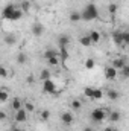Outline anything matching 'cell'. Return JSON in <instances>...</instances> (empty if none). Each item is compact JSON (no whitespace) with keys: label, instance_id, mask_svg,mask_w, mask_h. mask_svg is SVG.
I'll return each mask as SVG.
<instances>
[{"label":"cell","instance_id":"obj_34","mask_svg":"<svg viewBox=\"0 0 129 131\" xmlns=\"http://www.w3.org/2000/svg\"><path fill=\"white\" fill-rule=\"evenodd\" d=\"M61 57H62V61H65L68 58V53H67V47H61Z\"/></svg>","mask_w":129,"mask_h":131},{"label":"cell","instance_id":"obj_18","mask_svg":"<svg viewBox=\"0 0 129 131\" xmlns=\"http://www.w3.org/2000/svg\"><path fill=\"white\" fill-rule=\"evenodd\" d=\"M90 38H91V41H93V44H97L99 41H100V34L97 32V31H91L90 32Z\"/></svg>","mask_w":129,"mask_h":131},{"label":"cell","instance_id":"obj_31","mask_svg":"<svg viewBox=\"0 0 129 131\" xmlns=\"http://www.w3.org/2000/svg\"><path fill=\"white\" fill-rule=\"evenodd\" d=\"M85 67H87L88 70H91V69L94 67V60H93V58H88V60H85Z\"/></svg>","mask_w":129,"mask_h":131},{"label":"cell","instance_id":"obj_3","mask_svg":"<svg viewBox=\"0 0 129 131\" xmlns=\"http://www.w3.org/2000/svg\"><path fill=\"white\" fill-rule=\"evenodd\" d=\"M28 111H26V108L23 107V108H20L18 111H15V114H14V121L17 122V124H23V122H26L28 121Z\"/></svg>","mask_w":129,"mask_h":131},{"label":"cell","instance_id":"obj_24","mask_svg":"<svg viewBox=\"0 0 129 131\" xmlns=\"http://www.w3.org/2000/svg\"><path fill=\"white\" fill-rule=\"evenodd\" d=\"M26 61H28V57H26V53L20 52V53L17 55V63H18V64H24Z\"/></svg>","mask_w":129,"mask_h":131},{"label":"cell","instance_id":"obj_25","mask_svg":"<svg viewBox=\"0 0 129 131\" xmlns=\"http://www.w3.org/2000/svg\"><path fill=\"white\" fill-rule=\"evenodd\" d=\"M49 117H50V111L49 110H41L40 111V119L41 121H49Z\"/></svg>","mask_w":129,"mask_h":131},{"label":"cell","instance_id":"obj_40","mask_svg":"<svg viewBox=\"0 0 129 131\" xmlns=\"http://www.w3.org/2000/svg\"><path fill=\"white\" fill-rule=\"evenodd\" d=\"M84 131H94L91 127H87V128H84Z\"/></svg>","mask_w":129,"mask_h":131},{"label":"cell","instance_id":"obj_14","mask_svg":"<svg viewBox=\"0 0 129 131\" xmlns=\"http://www.w3.org/2000/svg\"><path fill=\"white\" fill-rule=\"evenodd\" d=\"M38 78L44 82V81H47V79H50V78H52V73H50V70H49V69H43V70L40 72V76H38Z\"/></svg>","mask_w":129,"mask_h":131},{"label":"cell","instance_id":"obj_29","mask_svg":"<svg viewBox=\"0 0 129 131\" xmlns=\"http://www.w3.org/2000/svg\"><path fill=\"white\" fill-rule=\"evenodd\" d=\"M23 107L26 108V111H28V113H31V111H33V110H35L33 104H32V102H29V101H24V105H23Z\"/></svg>","mask_w":129,"mask_h":131},{"label":"cell","instance_id":"obj_22","mask_svg":"<svg viewBox=\"0 0 129 131\" xmlns=\"http://www.w3.org/2000/svg\"><path fill=\"white\" fill-rule=\"evenodd\" d=\"M68 40H70V38H68L67 35H61V37L58 38V43H59V46H61V47H67Z\"/></svg>","mask_w":129,"mask_h":131},{"label":"cell","instance_id":"obj_9","mask_svg":"<svg viewBox=\"0 0 129 131\" xmlns=\"http://www.w3.org/2000/svg\"><path fill=\"white\" fill-rule=\"evenodd\" d=\"M32 34L35 37H41L44 34V26L41 23H33L32 25Z\"/></svg>","mask_w":129,"mask_h":131},{"label":"cell","instance_id":"obj_11","mask_svg":"<svg viewBox=\"0 0 129 131\" xmlns=\"http://www.w3.org/2000/svg\"><path fill=\"white\" fill-rule=\"evenodd\" d=\"M112 40H114V43H115L117 46L125 44V43H123V32H122V31H115V32L112 34Z\"/></svg>","mask_w":129,"mask_h":131},{"label":"cell","instance_id":"obj_37","mask_svg":"<svg viewBox=\"0 0 129 131\" xmlns=\"http://www.w3.org/2000/svg\"><path fill=\"white\" fill-rule=\"evenodd\" d=\"M0 119H2V121L6 119V113H5V111H0Z\"/></svg>","mask_w":129,"mask_h":131},{"label":"cell","instance_id":"obj_23","mask_svg":"<svg viewBox=\"0 0 129 131\" xmlns=\"http://www.w3.org/2000/svg\"><path fill=\"white\" fill-rule=\"evenodd\" d=\"M79 20H82V14L81 12H71L70 14V21H79Z\"/></svg>","mask_w":129,"mask_h":131},{"label":"cell","instance_id":"obj_13","mask_svg":"<svg viewBox=\"0 0 129 131\" xmlns=\"http://www.w3.org/2000/svg\"><path fill=\"white\" fill-rule=\"evenodd\" d=\"M108 119H109V122H119V121L122 119V114H120V111L114 110V111H109Z\"/></svg>","mask_w":129,"mask_h":131},{"label":"cell","instance_id":"obj_8","mask_svg":"<svg viewBox=\"0 0 129 131\" xmlns=\"http://www.w3.org/2000/svg\"><path fill=\"white\" fill-rule=\"evenodd\" d=\"M23 105H24V102L20 98H12V101H11V108L14 111H18L20 108H23Z\"/></svg>","mask_w":129,"mask_h":131},{"label":"cell","instance_id":"obj_17","mask_svg":"<svg viewBox=\"0 0 129 131\" xmlns=\"http://www.w3.org/2000/svg\"><path fill=\"white\" fill-rule=\"evenodd\" d=\"M59 53H61V52H58V50H55V49H47V50L44 52V58L49 60V58H52V57H59Z\"/></svg>","mask_w":129,"mask_h":131},{"label":"cell","instance_id":"obj_27","mask_svg":"<svg viewBox=\"0 0 129 131\" xmlns=\"http://www.w3.org/2000/svg\"><path fill=\"white\" fill-rule=\"evenodd\" d=\"M120 76H122L123 79H128L129 78V66H125V67L120 70Z\"/></svg>","mask_w":129,"mask_h":131},{"label":"cell","instance_id":"obj_7","mask_svg":"<svg viewBox=\"0 0 129 131\" xmlns=\"http://www.w3.org/2000/svg\"><path fill=\"white\" fill-rule=\"evenodd\" d=\"M117 75H119V72H117V69H115V67L108 66V67L105 69V78H106V79L114 81V79H117Z\"/></svg>","mask_w":129,"mask_h":131},{"label":"cell","instance_id":"obj_43","mask_svg":"<svg viewBox=\"0 0 129 131\" xmlns=\"http://www.w3.org/2000/svg\"><path fill=\"white\" fill-rule=\"evenodd\" d=\"M23 131H26V130H23Z\"/></svg>","mask_w":129,"mask_h":131},{"label":"cell","instance_id":"obj_32","mask_svg":"<svg viewBox=\"0 0 129 131\" xmlns=\"http://www.w3.org/2000/svg\"><path fill=\"white\" fill-rule=\"evenodd\" d=\"M102 98H103V92L100 89H94V96H93V99H102Z\"/></svg>","mask_w":129,"mask_h":131},{"label":"cell","instance_id":"obj_1","mask_svg":"<svg viewBox=\"0 0 129 131\" xmlns=\"http://www.w3.org/2000/svg\"><path fill=\"white\" fill-rule=\"evenodd\" d=\"M97 17H99V12H97L96 5H93V3L87 5V6H85V9L82 11V20H85V21L94 20V18H97Z\"/></svg>","mask_w":129,"mask_h":131},{"label":"cell","instance_id":"obj_21","mask_svg":"<svg viewBox=\"0 0 129 131\" xmlns=\"http://www.w3.org/2000/svg\"><path fill=\"white\" fill-rule=\"evenodd\" d=\"M47 64L50 66V67L59 66V57H52V58H49V60H47Z\"/></svg>","mask_w":129,"mask_h":131},{"label":"cell","instance_id":"obj_42","mask_svg":"<svg viewBox=\"0 0 129 131\" xmlns=\"http://www.w3.org/2000/svg\"><path fill=\"white\" fill-rule=\"evenodd\" d=\"M112 131H119V130H117V128H114V130H112Z\"/></svg>","mask_w":129,"mask_h":131},{"label":"cell","instance_id":"obj_19","mask_svg":"<svg viewBox=\"0 0 129 131\" xmlns=\"http://www.w3.org/2000/svg\"><path fill=\"white\" fill-rule=\"evenodd\" d=\"M106 96H108L109 101H115V99H119V92H115V90L109 89V90L106 92Z\"/></svg>","mask_w":129,"mask_h":131},{"label":"cell","instance_id":"obj_5","mask_svg":"<svg viewBox=\"0 0 129 131\" xmlns=\"http://www.w3.org/2000/svg\"><path fill=\"white\" fill-rule=\"evenodd\" d=\"M43 92L44 93H56V85L52 79H47L43 82Z\"/></svg>","mask_w":129,"mask_h":131},{"label":"cell","instance_id":"obj_33","mask_svg":"<svg viewBox=\"0 0 129 131\" xmlns=\"http://www.w3.org/2000/svg\"><path fill=\"white\" fill-rule=\"evenodd\" d=\"M108 12H109V14H115V12H117V5H115V3H109Z\"/></svg>","mask_w":129,"mask_h":131},{"label":"cell","instance_id":"obj_41","mask_svg":"<svg viewBox=\"0 0 129 131\" xmlns=\"http://www.w3.org/2000/svg\"><path fill=\"white\" fill-rule=\"evenodd\" d=\"M11 131H23V130H20V128H12Z\"/></svg>","mask_w":129,"mask_h":131},{"label":"cell","instance_id":"obj_38","mask_svg":"<svg viewBox=\"0 0 129 131\" xmlns=\"http://www.w3.org/2000/svg\"><path fill=\"white\" fill-rule=\"evenodd\" d=\"M28 82H29V84H32V82H33V76H28Z\"/></svg>","mask_w":129,"mask_h":131},{"label":"cell","instance_id":"obj_20","mask_svg":"<svg viewBox=\"0 0 129 131\" xmlns=\"http://www.w3.org/2000/svg\"><path fill=\"white\" fill-rule=\"evenodd\" d=\"M8 98H9V95H8V89H6V87H2V89H0V101H2V102H6Z\"/></svg>","mask_w":129,"mask_h":131},{"label":"cell","instance_id":"obj_12","mask_svg":"<svg viewBox=\"0 0 129 131\" xmlns=\"http://www.w3.org/2000/svg\"><path fill=\"white\" fill-rule=\"evenodd\" d=\"M3 41H5L8 46H14L15 41H17V37H15L14 34H6V35L3 37Z\"/></svg>","mask_w":129,"mask_h":131},{"label":"cell","instance_id":"obj_16","mask_svg":"<svg viewBox=\"0 0 129 131\" xmlns=\"http://www.w3.org/2000/svg\"><path fill=\"white\" fill-rule=\"evenodd\" d=\"M79 43H81L82 46H85V47H90V46L93 44V41H91L90 35H82V37L79 38Z\"/></svg>","mask_w":129,"mask_h":131},{"label":"cell","instance_id":"obj_35","mask_svg":"<svg viewBox=\"0 0 129 131\" xmlns=\"http://www.w3.org/2000/svg\"><path fill=\"white\" fill-rule=\"evenodd\" d=\"M0 75H2V78H6L8 76V70H6L5 66H0Z\"/></svg>","mask_w":129,"mask_h":131},{"label":"cell","instance_id":"obj_30","mask_svg":"<svg viewBox=\"0 0 129 131\" xmlns=\"http://www.w3.org/2000/svg\"><path fill=\"white\" fill-rule=\"evenodd\" d=\"M20 8L23 9V12H28V11H29V8H31V2H28V0H23Z\"/></svg>","mask_w":129,"mask_h":131},{"label":"cell","instance_id":"obj_2","mask_svg":"<svg viewBox=\"0 0 129 131\" xmlns=\"http://www.w3.org/2000/svg\"><path fill=\"white\" fill-rule=\"evenodd\" d=\"M108 114H109V111H106V110H103V108H94V110L91 111L90 117H91V121H94V122H102V121H105V119L108 117Z\"/></svg>","mask_w":129,"mask_h":131},{"label":"cell","instance_id":"obj_39","mask_svg":"<svg viewBox=\"0 0 129 131\" xmlns=\"http://www.w3.org/2000/svg\"><path fill=\"white\" fill-rule=\"evenodd\" d=\"M112 130H114V127H106L103 131H112Z\"/></svg>","mask_w":129,"mask_h":131},{"label":"cell","instance_id":"obj_36","mask_svg":"<svg viewBox=\"0 0 129 131\" xmlns=\"http://www.w3.org/2000/svg\"><path fill=\"white\" fill-rule=\"evenodd\" d=\"M123 43L129 46V32H123Z\"/></svg>","mask_w":129,"mask_h":131},{"label":"cell","instance_id":"obj_6","mask_svg":"<svg viewBox=\"0 0 129 131\" xmlns=\"http://www.w3.org/2000/svg\"><path fill=\"white\" fill-rule=\"evenodd\" d=\"M17 8H18V6H17V5H12V3H11V5H6L5 9H3V12H2L3 18H5V20H11V15H12V12H14Z\"/></svg>","mask_w":129,"mask_h":131},{"label":"cell","instance_id":"obj_4","mask_svg":"<svg viewBox=\"0 0 129 131\" xmlns=\"http://www.w3.org/2000/svg\"><path fill=\"white\" fill-rule=\"evenodd\" d=\"M59 119H61V122H62L64 125H71V124L74 122V116H73L71 111H62V113L59 114Z\"/></svg>","mask_w":129,"mask_h":131},{"label":"cell","instance_id":"obj_15","mask_svg":"<svg viewBox=\"0 0 129 131\" xmlns=\"http://www.w3.org/2000/svg\"><path fill=\"white\" fill-rule=\"evenodd\" d=\"M23 14H24V12H23V9H21V8H17V9L12 12L11 20H12V21H17V20H20V18L23 17Z\"/></svg>","mask_w":129,"mask_h":131},{"label":"cell","instance_id":"obj_26","mask_svg":"<svg viewBox=\"0 0 129 131\" xmlns=\"http://www.w3.org/2000/svg\"><path fill=\"white\" fill-rule=\"evenodd\" d=\"M84 93H85V96H87V98L93 99V96H94V89H93V87H85Z\"/></svg>","mask_w":129,"mask_h":131},{"label":"cell","instance_id":"obj_28","mask_svg":"<svg viewBox=\"0 0 129 131\" xmlns=\"http://www.w3.org/2000/svg\"><path fill=\"white\" fill-rule=\"evenodd\" d=\"M71 108L73 110H81V107H82V102L79 101V99H74V101H71Z\"/></svg>","mask_w":129,"mask_h":131},{"label":"cell","instance_id":"obj_10","mask_svg":"<svg viewBox=\"0 0 129 131\" xmlns=\"http://www.w3.org/2000/svg\"><path fill=\"white\" fill-rule=\"evenodd\" d=\"M111 66H112V67H115L117 70H122L125 66H128V64H126V61H125L123 58H115V60H112V61H111Z\"/></svg>","mask_w":129,"mask_h":131}]
</instances>
